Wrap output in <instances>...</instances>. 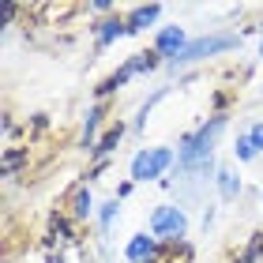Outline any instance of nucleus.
<instances>
[{
    "label": "nucleus",
    "mask_w": 263,
    "mask_h": 263,
    "mask_svg": "<svg viewBox=\"0 0 263 263\" xmlns=\"http://www.w3.org/2000/svg\"><path fill=\"white\" fill-rule=\"evenodd\" d=\"M121 38H128V23H124L121 11L109 15V19H102V23H94V49L98 53H105L113 42H121Z\"/></svg>",
    "instance_id": "9d476101"
},
{
    "label": "nucleus",
    "mask_w": 263,
    "mask_h": 263,
    "mask_svg": "<svg viewBox=\"0 0 263 263\" xmlns=\"http://www.w3.org/2000/svg\"><path fill=\"white\" fill-rule=\"evenodd\" d=\"M162 4H136V8H128L124 11V23H128V34H143L147 27H158V19H162Z\"/></svg>",
    "instance_id": "ddd939ff"
},
{
    "label": "nucleus",
    "mask_w": 263,
    "mask_h": 263,
    "mask_svg": "<svg viewBox=\"0 0 263 263\" xmlns=\"http://www.w3.org/2000/svg\"><path fill=\"white\" fill-rule=\"evenodd\" d=\"M214 196L222 203H237L245 196V177H241V165L237 162H222L218 173H214Z\"/></svg>",
    "instance_id": "423d86ee"
},
{
    "label": "nucleus",
    "mask_w": 263,
    "mask_h": 263,
    "mask_svg": "<svg viewBox=\"0 0 263 263\" xmlns=\"http://www.w3.org/2000/svg\"><path fill=\"white\" fill-rule=\"evenodd\" d=\"M241 45H245V34H237V30H207V34H196V38L184 45V53L177 57V61H170L165 68L181 76V71H192L199 64H211V61H218V57L237 53Z\"/></svg>",
    "instance_id": "f03ea898"
},
{
    "label": "nucleus",
    "mask_w": 263,
    "mask_h": 263,
    "mask_svg": "<svg viewBox=\"0 0 263 263\" xmlns=\"http://www.w3.org/2000/svg\"><path fill=\"white\" fill-rule=\"evenodd\" d=\"M23 158H27L23 151H8V158H4V170H8V177H11V170H15V165H19Z\"/></svg>",
    "instance_id": "a211bd4d"
},
{
    "label": "nucleus",
    "mask_w": 263,
    "mask_h": 263,
    "mask_svg": "<svg viewBox=\"0 0 263 263\" xmlns=\"http://www.w3.org/2000/svg\"><path fill=\"white\" fill-rule=\"evenodd\" d=\"M230 151H233V162H237V165H252V162H259V154L252 151V143H248L245 132H237V136H233Z\"/></svg>",
    "instance_id": "2eb2a0df"
},
{
    "label": "nucleus",
    "mask_w": 263,
    "mask_h": 263,
    "mask_svg": "<svg viewBox=\"0 0 263 263\" xmlns=\"http://www.w3.org/2000/svg\"><path fill=\"white\" fill-rule=\"evenodd\" d=\"M102 124H105V105H102V102H90V105H87V113H83V128H79V147L87 151V154L98 147V139H102Z\"/></svg>",
    "instance_id": "6e6552de"
},
{
    "label": "nucleus",
    "mask_w": 263,
    "mask_h": 263,
    "mask_svg": "<svg viewBox=\"0 0 263 263\" xmlns=\"http://www.w3.org/2000/svg\"><path fill=\"white\" fill-rule=\"evenodd\" d=\"M245 136H248V143H252V151L263 158V121H252V124L245 128Z\"/></svg>",
    "instance_id": "f3484780"
},
{
    "label": "nucleus",
    "mask_w": 263,
    "mask_h": 263,
    "mask_svg": "<svg viewBox=\"0 0 263 263\" xmlns=\"http://www.w3.org/2000/svg\"><path fill=\"white\" fill-rule=\"evenodd\" d=\"M259 98H263V83H259Z\"/></svg>",
    "instance_id": "4be33fe9"
},
{
    "label": "nucleus",
    "mask_w": 263,
    "mask_h": 263,
    "mask_svg": "<svg viewBox=\"0 0 263 263\" xmlns=\"http://www.w3.org/2000/svg\"><path fill=\"white\" fill-rule=\"evenodd\" d=\"M177 170V143H151L128 158V181L136 184H165Z\"/></svg>",
    "instance_id": "7ed1b4c3"
},
{
    "label": "nucleus",
    "mask_w": 263,
    "mask_h": 263,
    "mask_svg": "<svg viewBox=\"0 0 263 263\" xmlns=\"http://www.w3.org/2000/svg\"><path fill=\"white\" fill-rule=\"evenodd\" d=\"M121 214H124V203L117 199V196L98 203V214H94V226H98V241H109V237H113L117 222H121Z\"/></svg>",
    "instance_id": "f8f14e48"
},
{
    "label": "nucleus",
    "mask_w": 263,
    "mask_h": 263,
    "mask_svg": "<svg viewBox=\"0 0 263 263\" xmlns=\"http://www.w3.org/2000/svg\"><path fill=\"white\" fill-rule=\"evenodd\" d=\"M177 90V83H165V87H154L147 98L139 102V109H136V117H132V132H136V136H143V128H147V121H151V113L158 109V102L162 98H170V94Z\"/></svg>",
    "instance_id": "9b49d317"
},
{
    "label": "nucleus",
    "mask_w": 263,
    "mask_h": 263,
    "mask_svg": "<svg viewBox=\"0 0 263 263\" xmlns=\"http://www.w3.org/2000/svg\"><path fill=\"white\" fill-rule=\"evenodd\" d=\"M259 199H263V192H259Z\"/></svg>",
    "instance_id": "5701e85b"
},
{
    "label": "nucleus",
    "mask_w": 263,
    "mask_h": 263,
    "mask_svg": "<svg viewBox=\"0 0 263 263\" xmlns=\"http://www.w3.org/2000/svg\"><path fill=\"white\" fill-rule=\"evenodd\" d=\"M158 256H162V241L147 230L132 233L124 241V259L128 263H158Z\"/></svg>",
    "instance_id": "0eeeda50"
},
{
    "label": "nucleus",
    "mask_w": 263,
    "mask_h": 263,
    "mask_svg": "<svg viewBox=\"0 0 263 263\" xmlns=\"http://www.w3.org/2000/svg\"><path fill=\"white\" fill-rule=\"evenodd\" d=\"M188 42H192V34H188V30L181 27V23H165V27H158V30H154L151 49L158 53L165 64H170V61H177V57L184 53V45H188Z\"/></svg>",
    "instance_id": "39448f33"
},
{
    "label": "nucleus",
    "mask_w": 263,
    "mask_h": 263,
    "mask_svg": "<svg viewBox=\"0 0 263 263\" xmlns=\"http://www.w3.org/2000/svg\"><path fill=\"white\" fill-rule=\"evenodd\" d=\"M256 57L263 61V30H259V45H256Z\"/></svg>",
    "instance_id": "aec40b11"
},
{
    "label": "nucleus",
    "mask_w": 263,
    "mask_h": 263,
    "mask_svg": "<svg viewBox=\"0 0 263 263\" xmlns=\"http://www.w3.org/2000/svg\"><path fill=\"white\" fill-rule=\"evenodd\" d=\"M147 233H154L162 245H181L192 233V214L181 203H154L147 214Z\"/></svg>",
    "instance_id": "20e7f679"
},
{
    "label": "nucleus",
    "mask_w": 263,
    "mask_h": 263,
    "mask_svg": "<svg viewBox=\"0 0 263 263\" xmlns=\"http://www.w3.org/2000/svg\"><path fill=\"white\" fill-rule=\"evenodd\" d=\"M230 132V117L226 113H211L203 117L196 128H188L177 139V170L162 188L177 192L181 207H203L207 188H214V173H218V147L222 136Z\"/></svg>",
    "instance_id": "f257e3e1"
},
{
    "label": "nucleus",
    "mask_w": 263,
    "mask_h": 263,
    "mask_svg": "<svg viewBox=\"0 0 263 263\" xmlns=\"http://www.w3.org/2000/svg\"><path fill=\"white\" fill-rule=\"evenodd\" d=\"M132 132V124H124V121H117V124H109V132L98 139V147H94L87 158L94 162V165H105V158H113L117 151H121V143H124V136Z\"/></svg>",
    "instance_id": "1a4fd4ad"
},
{
    "label": "nucleus",
    "mask_w": 263,
    "mask_h": 263,
    "mask_svg": "<svg viewBox=\"0 0 263 263\" xmlns=\"http://www.w3.org/2000/svg\"><path fill=\"white\" fill-rule=\"evenodd\" d=\"M71 218L76 222H94V214H98V203H94V192L87 184H79L76 188V196H71Z\"/></svg>",
    "instance_id": "4468645a"
},
{
    "label": "nucleus",
    "mask_w": 263,
    "mask_h": 263,
    "mask_svg": "<svg viewBox=\"0 0 263 263\" xmlns=\"http://www.w3.org/2000/svg\"><path fill=\"white\" fill-rule=\"evenodd\" d=\"M132 192H136V181H121V184H117V199H121V203H124Z\"/></svg>",
    "instance_id": "6ab92c4d"
},
{
    "label": "nucleus",
    "mask_w": 263,
    "mask_h": 263,
    "mask_svg": "<svg viewBox=\"0 0 263 263\" xmlns=\"http://www.w3.org/2000/svg\"><path fill=\"white\" fill-rule=\"evenodd\" d=\"M233 263H263V233H252V237H248V245L237 252Z\"/></svg>",
    "instance_id": "dca6fc26"
},
{
    "label": "nucleus",
    "mask_w": 263,
    "mask_h": 263,
    "mask_svg": "<svg viewBox=\"0 0 263 263\" xmlns=\"http://www.w3.org/2000/svg\"><path fill=\"white\" fill-rule=\"evenodd\" d=\"M49 263H64V256H49Z\"/></svg>",
    "instance_id": "412c9836"
}]
</instances>
